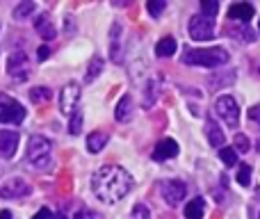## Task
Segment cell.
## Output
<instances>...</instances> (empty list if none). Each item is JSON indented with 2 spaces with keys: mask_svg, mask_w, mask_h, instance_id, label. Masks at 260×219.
Returning <instances> with one entry per match:
<instances>
[{
  "mask_svg": "<svg viewBox=\"0 0 260 219\" xmlns=\"http://www.w3.org/2000/svg\"><path fill=\"white\" fill-rule=\"evenodd\" d=\"M50 99V89L48 87H32L30 91V101L32 103H44V101Z\"/></svg>",
  "mask_w": 260,
  "mask_h": 219,
  "instance_id": "cb8c5ba5",
  "label": "cell"
},
{
  "mask_svg": "<svg viewBox=\"0 0 260 219\" xmlns=\"http://www.w3.org/2000/svg\"><path fill=\"white\" fill-rule=\"evenodd\" d=\"M219 158H221V162H224L226 167H235V165H238V151H235V148L224 146L219 151Z\"/></svg>",
  "mask_w": 260,
  "mask_h": 219,
  "instance_id": "603a6c76",
  "label": "cell"
},
{
  "mask_svg": "<svg viewBox=\"0 0 260 219\" xmlns=\"http://www.w3.org/2000/svg\"><path fill=\"white\" fill-rule=\"evenodd\" d=\"M7 73L14 82H25L27 76H30V59H27V55L21 53V50H16V53L9 55Z\"/></svg>",
  "mask_w": 260,
  "mask_h": 219,
  "instance_id": "277c9868",
  "label": "cell"
},
{
  "mask_svg": "<svg viewBox=\"0 0 260 219\" xmlns=\"http://www.w3.org/2000/svg\"><path fill=\"white\" fill-rule=\"evenodd\" d=\"M76 219H99V215H96L94 210H80L76 215Z\"/></svg>",
  "mask_w": 260,
  "mask_h": 219,
  "instance_id": "e575fe53",
  "label": "cell"
},
{
  "mask_svg": "<svg viewBox=\"0 0 260 219\" xmlns=\"http://www.w3.org/2000/svg\"><path fill=\"white\" fill-rule=\"evenodd\" d=\"M80 130H82V112L78 110L76 114L69 119V133H71V135H80Z\"/></svg>",
  "mask_w": 260,
  "mask_h": 219,
  "instance_id": "4316f807",
  "label": "cell"
},
{
  "mask_svg": "<svg viewBox=\"0 0 260 219\" xmlns=\"http://www.w3.org/2000/svg\"><path fill=\"white\" fill-rule=\"evenodd\" d=\"M176 53V39L174 37H165L155 44V55L157 57H171Z\"/></svg>",
  "mask_w": 260,
  "mask_h": 219,
  "instance_id": "d6986e66",
  "label": "cell"
},
{
  "mask_svg": "<svg viewBox=\"0 0 260 219\" xmlns=\"http://www.w3.org/2000/svg\"><path fill=\"white\" fill-rule=\"evenodd\" d=\"M215 110H217V114L224 119V123L229 126V128H238L240 108H238V103H235L233 96H219L217 103H215Z\"/></svg>",
  "mask_w": 260,
  "mask_h": 219,
  "instance_id": "8992f818",
  "label": "cell"
},
{
  "mask_svg": "<svg viewBox=\"0 0 260 219\" xmlns=\"http://www.w3.org/2000/svg\"><path fill=\"white\" fill-rule=\"evenodd\" d=\"M249 146H251V144H249V137H247V135H235V148H238V151L247 153Z\"/></svg>",
  "mask_w": 260,
  "mask_h": 219,
  "instance_id": "4dcf8cb0",
  "label": "cell"
},
{
  "mask_svg": "<svg viewBox=\"0 0 260 219\" xmlns=\"http://www.w3.org/2000/svg\"><path fill=\"white\" fill-rule=\"evenodd\" d=\"M35 30L39 32L44 39H55V35H57V30H55V25H53V21H50L48 14H39V16H37Z\"/></svg>",
  "mask_w": 260,
  "mask_h": 219,
  "instance_id": "9a60e30c",
  "label": "cell"
},
{
  "mask_svg": "<svg viewBox=\"0 0 260 219\" xmlns=\"http://www.w3.org/2000/svg\"><path fill=\"white\" fill-rule=\"evenodd\" d=\"M219 12V3H212V0H203L201 3V14L208 18H215Z\"/></svg>",
  "mask_w": 260,
  "mask_h": 219,
  "instance_id": "484cf974",
  "label": "cell"
},
{
  "mask_svg": "<svg viewBox=\"0 0 260 219\" xmlns=\"http://www.w3.org/2000/svg\"><path fill=\"white\" fill-rule=\"evenodd\" d=\"M258 30H260V23H258Z\"/></svg>",
  "mask_w": 260,
  "mask_h": 219,
  "instance_id": "74e56055",
  "label": "cell"
},
{
  "mask_svg": "<svg viewBox=\"0 0 260 219\" xmlns=\"http://www.w3.org/2000/svg\"><path fill=\"white\" fill-rule=\"evenodd\" d=\"M48 55H50V48H48V46H41V48L37 50V59H39V62L48 59Z\"/></svg>",
  "mask_w": 260,
  "mask_h": 219,
  "instance_id": "836d02e7",
  "label": "cell"
},
{
  "mask_svg": "<svg viewBox=\"0 0 260 219\" xmlns=\"http://www.w3.org/2000/svg\"><path fill=\"white\" fill-rule=\"evenodd\" d=\"M249 119H251L253 123H258V128H260V105H253V108L249 110Z\"/></svg>",
  "mask_w": 260,
  "mask_h": 219,
  "instance_id": "d6a6232c",
  "label": "cell"
},
{
  "mask_svg": "<svg viewBox=\"0 0 260 219\" xmlns=\"http://www.w3.org/2000/svg\"><path fill=\"white\" fill-rule=\"evenodd\" d=\"M105 69V62H103V57H91V62L87 64V76H85V80L87 82H94L96 78L101 76V71Z\"/></svg>",
  "mask_w": 260,
  "mask_h": 219,
  "instance_id": "44dd1931",
  "label": "cell"
},
{
  "mask_svg": "<svg viewBox=\"0 0 260 219\" xmlns=\"http://www.w3.org/2000/svg\"><path fill=\"white\" fill-rule=\"evenodd\" d=\"M27 162H30L35 169L44 171L53 165V146L46 137L41 135H32L30 142H27Z\"/></svg>",
  "mask_w": 260,
  "mask_h": 219,
  "instance_id": "3957f363",
  "label": "cell"
},
{
  "mask_svg": "<svg viewBox=\"0 0 260 219\" xmlns=\"http://www.w3.org/2000/svg\"><path fill=\"white\" fill-rule=\"evenodd\" d=\"M78 103H80V85H76V82L64 85L62 94H59V110H62V114L71 119L78 112Z\"/></svg>",
  "mask_w": 260,
  "mask_h": 219,
  "instance_id": "52a82bcc",
  "label": "cell"
},
{
  "mask_svg": "<svg viewBox=\"0 0 260 219\" xmlns=\"http://www.w3.org/2000/svg\"><path fill=\"white\" fill-rule=\"evenodd\" d=\"M238 183L242 185V187H247V185H251V165H242L238 171Z\"/></svg>",
  "mask_w": 260,
  "mask_h": 219,
  "instance_id": "83f0119b",
  "label": "cell"
},
{
  "mask_svg": "<svg viewBox=\"0 0 260 219\" xmlns=\"http://www.w3.org/2000/svg\"><path fill=\"white\" fill-rule=\"evenodd\" d=\"M215 35V18H208L203 14H197L189 21V37L194 41H208Z\"/></svg>",
  "mask_w": 260,
  "mask_h": 219,
  "instance_id": "ba28073f",
  "label": "cell"
},
{
  "mask_svg": "<svg viewBox=\"0 0 260 219\" xmlns=\"http://www.w3.org/2000/svg\"><path fill=\"white\" fill-rule=\"evenodd\" d=\"M253 14H256V9L249 3H235V5H231V9H229V16L233 18V21H242V23L251 21Z\"/></svg>",
  "mask_w": 260,
  "mask_h": 219,
  "instance_id": "4fadbf2b",
  "label": "cell"
},
{
  "mask_svg": "<svg viewBox=\"0 0 260 219\" xmlns=\"http://www.w3.org/2000/svg\"><path fill=\"white\" fill-rule=\"evenodd\" d=\"M30 192H32V187L23 178H9L0 187V197L3 199H21V197H27Z\"/></svg>",
  "mask_w": 260,
  "mask_h": 219,
  "instance_id": "30bf717a",
  "label": "cell"
},
{
  "mask_svg": "<svg viewBox=\"0 0 260 219\" xmlns=\"http://www.w3.org/2000/svg\"><path fill=\"white\" fill-rule=\"evenodd\" d=\"M91 190L103 203H117L133 190V176L123 167L105 165L91 176Z\"/></svg>",
  "mask_w": 260,
  "mask_h": 219,
  "instance_id": "6da1fadb",
  "label": "cell"
},
{
  "mask_svg": "<svg viewBox=\"0 0 260 219\" xmlns=\"http://www.w3.org/2000/svg\"><path fill=\"white\" fill-rule=\"evenodd\" d=\"M25 119V108L18 101L0 94V123H21Z\"/></svg>",
  "mask_w": 260,
  "mask_h": 219,
  "instance_id": "5b68a950",
  "label": "cell"
},
{
  "mask_svg": "<svg viewBox=\"0 0 260 219\" xmlns=\"http://www.w3.org/2000/svg\"><path fill=\"white\" fill-rule=\"evenodd\" d=\"M32 219H57V215H53V212H50V208H41V210L37 212Z\"/></svg>",
  "mask_w": 260,
  "mask_h": 219,
  "instance_id": "1f68e13d",
  "label": "cell"
},
{
  "mask_svg": "<svg viewBox=\"0 0 260 219\" xmlns=\"http://www.w3.org/2000/svg\"><path fill=\"white\" fill-rule=\"evenodd\" d=\"M183 62H185V64H192V67H208V69H215V67H221V64L229 62V53H226L224 48H219V46H215V48L185 50Z\"/></svg>",
  "mask_w": 260,
  "mask_h": 219,
  "instance_id": "7a4b0ae2",
  "label": "cell"
},
{
  "mask_svg": "<svg viewBox=\"0 0 260 219\" xmlns=\"http://www.w3.org/2000/svg\"><path fill=\"white\" fill-rule=\"evenodd\" d=\"M178 142H174V139H160L155 146V151H153V160L155 162H162V160H171V158L178 155Z\"/></svg>",
  "mask_w": 260,
  "mask_h": 219,
  "instance_id": "7c38bea8",
  "label": "cell"
},
{
  "mask_svg": "<svg viewBox=\"0 0 260 219\" xmlns=\"http://www.w3.org/2000/svg\"><path fill=\"white\" fill-rule=\"evenodd\" d=\"M0 219H14V215L9 210H3V212H0Z\"/></svg>",
  "mask_w": 260,
  "mask_h": 219,
  "instance_id": "d590c367",
  "label": "cell"
},
{
  "mask_svg": "<svg viewBox=\"0 0 260 219\" xmlns=\"http://www.w3.org/2000/svg\"><path fill=\"white\" fill-rule=\"evenodd\" d=\"M258 151H260V139H258Z\"/></svg>",
  "mask_w": 260,
  "mask_h": 219,
  "instance_id": "8d00e7d4",
  "label": "cell"
},
{
  "mask_svg": "<svg viewBox=\"0 0 260 219\" xmlns=\"http://www.w3.org/2000/svg\"><path fill=\"white\" fill-rule=\"evenodd\" d=\"M128 219H151V212H148L146 206H142V203H137V206L133 208V212H130Z\"/></svg>",
  "mask_w": 260,
  "mask_h": 219,
  "instance_id": "f1b7e54d",
  "label": "cell"
},
{
  "mask_svg": "<svg viewBox=\"0 0 260 219\" xmlns=\"http://www.w3.org/2000/svg\"><path fill=\"white\" fill-rule=\"evenodd\" d=\"M108 133H103V130H94V133L87 135V151L89 153H99L105 148V144H108Z\"/></svg>",
  "mask_w": 260,
  "mask_h": 219,
  "instance_id": "e0dca14e",
  "label": "cell"
},
{
  "mask_svg": "<svg viewBox=\"0 0 260 219\" xmlns=\"http://www.w3.org/2000/svg\"><path fill=\"white\" fill-rule=\"evenodd\" d=\"M203 215H206V201L201 197L192 199L185 206V219H203Z\"/></svg>",
  "mask_w": 260,
  "mask_h": 219,
  "instance_id": "ac0fdd59",
  "label": "cell"
},
{
  "mask_svg": "<svg viewBox=\"0 0 260 219\" xmlns=\"http://www.w3.org/2000/svg\"><path fill=\"white\" fill-rule=\"evenodd\" d=\"M37 9L35 3H21L18 7H14V18H18V21H23V18L32 16V12Z\"/></svg>",
  "mask_w": 260,
  "mask_h": 219,
  "instance_id": "7402d4cb",
  "label": "cell"
},
{
  "mask_svg": "<svg viewBox=\"0 0 260 219\" xmlns=\"http://www.w3.org/2000/svg\"><path fill=\"white\" fill-rule=\"evenodd\" d=\"M165 7H167V3H162V0H153V3H148L146 5V9H148V14H151V16H160L162 12H165Z\"/></svg>",
  "mask_w": 260,
  "mask_h": 219,
  "instance_id": "f546056e",
  "label": "cell"
},
{
  "mask_svg": "<svg viewBox=\"0 0 260 219\" xmlns=\"http://www.w3.org/2000/svg\"><path fill=\"white\" fill-rule=\"evenodd\" d=\"M121 25L119 23H114L112 25V35H110V57H112V62L121 64Z\"/></svg>",
  "mask_w": 260,
  "mask_h": 219,
  "instance_id": "5bb4252c",
  "label": "cell"
},
{
  "mask_svg": "<svg viewBox=\"0 0 260 219\" xmlns=\"http://www.w3.org/2000/svg\"><path fill=\"white\" fill-rule=\"evenodd\" d=\"M160 192H162V199L169 206H178V201H183L185 194H187V185L183 180H165Z\"/></svg>",
  "mask_w": 260,
  "mask_h": 219,
  "instance_id": "9c48e42d",
  "label": "cell"
},
{
  "mask_svg": "<svg viewBox=\"0 0 260 219\" xmlns=\"http://www.w3.org/2000/svg\"><path fill=\"white\" fill-rule=\"evenodd\" d=\"M117 121H121V123H126V121H130V116H133V99L126 94L121 101H119L117 105Z\"/></svg>",
  "mask_w": 260,
  "mask_h": 219,
  "instance_id": "ffe728a7",
  "label": "cell"
},
{
  "mask_svg": "<svg viewBox=\"0 0 260 219\" xmlns=\"http://www.w3.org/2000/svg\"><path fill=\"white\" fill-rule=\"evenodd\" d=\"M144 94H146V99H144V108H151V105L155 103V99H157V82L155 80L148 82L146 89H144Z\"/></svg>",
  "mask_w": 260,
  "mask_h": 219,
  "instance_id": "d4e9b609",
  "label": "cell"
},
{
  "mask_svg": "<svg viewBox=\"0 0 260 219\" xmlns=\"http://www.w3.org/2000/svg\"><path fill=\"white\" fill-rule=\"evenodd\" d=\"M206 133H208V142H210L215 148H219V151H221V146H224L226 139H224V130H221L219 126L215 123V119H208Z\"/></svg>",
  "mask_w": 260,
  "mask_h": 219,
  "instance_id": "2e32d148",
  "label": "cell"
},
{
  "mask_svg": "<svg viewBox=\"0 0 260 219\" xmlns=\"http://www.w3.org/2000/svg\"><path fill=\"white\" fill-rule=\"evenodd\" d=\"M18 133L16 130H0V158L3 160H9V158H14V153H16L18 148Z\"/></svg>",
  "mask_w": 260,
  "mask_h": 219,
  "instance_id": "8fae6325",
  "label": "cell"
}]
</instances>
